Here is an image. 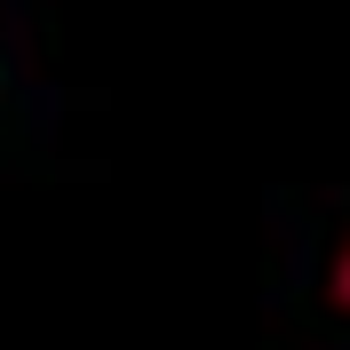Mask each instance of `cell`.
Wrapping results in <instances>:
<instances>
[{"instance_id":"obj_1","label":"cell","mask_w":350,"mask_h":350,"mask_svg":"<svg viewBox=\"0 0 350 350\" xmlns=\"http://www.w3.org/2000/svg\"><path fill=\"white\" fill-rule=\"evenodd\" d=\"M334 303L350 310V247H342V262H334Z\"/></svg>"}]
</instances>
